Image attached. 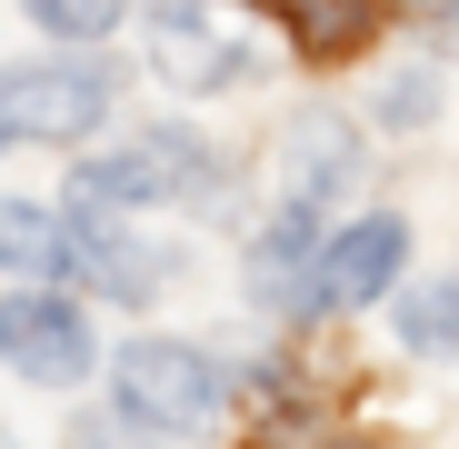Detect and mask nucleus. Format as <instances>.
Returning <instances> with one entry per match:
<instances>
[{"mask_svg":"<svg viewBox=\"0 0 459 449\" xmlns=\"http://www.w3.org/2000/svg\"><path fill=\"white\" fill-rule=\"evenodd\" d=\"M21 11H30L40 30H60V40H100V30L120 21V0H21Z\"/></svg>","mask_w":459,"mask_h":449,"instance_id":"nucleus-12","label":"nucleus"},{"mask_svg":"<svg viewBox=\"0 0 459 449\" xmlns=\"http://www.w3.org/2000/svg\"><path fill=\"white\" fill-rule=\"evenodd\" d=\"M81 270H91L110 299H160L170 250H140V240H120V230H91V240H81Z\"/></svg>","mask_w":459,"mask_h":449,"instance_id":"nucleus-9","label":"nucleus"},{"mask_svg":"<svg viewBox=\"0 0 459 449\" xmlns=\"http://www.w3.org/2000/svg\"><path fill=\"white\" fill-rule=\"evenodd\" d=\"M400 340L410 350H459V289L449 280H429V289L400 299Z\"/></svg>","mask_w":459,"mask_h":449,"instance_id":"nucleus-11","label":"nucleus"},{"mask_svg":"<svg viewBox=\"0 0 459 449\" xmlns=\"http://www.w3.org/2000/svg\"><path fill=\"white\" fill-rule=\"evenodd\" d=\"M110 390H120V419L130 429H210L220 419V369L190 350V340H140L110 359Z\"/></svg>","mask_w":459,"mask_h":449,"instance_id":"nucleus-1","label":"nucleus"},{"mask_svg":"<svg viewBox=\"0 0 459 449\" xmlns=\"http://www.w3.org/2000/svg\"><path fill=\"white\" fill-rule=\"evenodd\" d=\"M110 120V70L91 60H40L0 81V140H81Z\"/></svg>","mask_w":459,"mask_h":449,"instance_id":"nucleus-3","label":"nucleus"},{"mask_svg":"<svg viewBox=\"0 0 459 449\" xmlns=\"http://www.w3.org/2000/svg\"><path fill=\"white\" fill-rule=\"evenodd\" d=\"M60 260H70L60 210H50V200H0V270H11V280H40V270H60Z\"/></svg>","mask_w":459,"mask_h":449,"instance_id":"nucleus-8","label":"nucleus"},{"mask_svg":"<svg viewBox=\"0 0 459 449\" xmlns=\"http://www.w3.org/2000/svg\"><path fill=\"white\" fill-rule=\"evenodd\" d=\"M0 359L21 380H40V390H70L91 369V320L70 299H50V289H21V299H0Z\"/></svg>","mask_w":459,"mask_h":449,"instance_id":"nucleus-4","label":"nucleus"},{"mask_svg":"<svg viewBox=\"0 0 459 449\" xmlns=\"http://www.w3.org/2000/svg\"><path fill=\"white\" fill-rule=\"evenodd\" d=\"M190 180H210V150L190 130H140V140H120V150H100V160L70 170V200L81 210H160Z\"/></svg>","mask_w":459,"mask_h":449,"instance_id":"nucleus-2","label":"nucleus"},{"mask_svg":"<svg viewBox=\"0 0 459 449\" xmlns=\"http://www.w3.org/2000/svg\"><path fill=\"white\" fill-rule=\"evenodd\" d=\"M420 110H439V70H400V81H390V100H379V120H420Z\"/></svg>","mask_w":459,"mask_h":449,"instance_id":"nucleus-13","label":"nucleus"},{"mask_svg":"<svg viewBox=\"0 0 459 449\" xmlns=\"http://www.w3.org/2000/svg\"><path fill=\"white\" fill-rule=\"evenodd\" d=\"M350 180H359V140H350V120L310 110V120L290 130V150H280V210L330 220V200H350Z\"/></svg>","mask_w":459,"mask_h":449,"instance_id":"nucleus-6","label":"nucleus"},{"mask_svg":"<svg viewBox=\"0 0 459 449\" xmlns=\"http://www.w3.org/2000/svg\"><path fill=\"white\" fill-rule=\"evenodd\" d=\"M280 21H290V40L310 50V60H340V50H350V30H359L350 0H280Z\"/></svg>","mask_w":459,"mask_h":449,"instance_id":"nucleus-10","label":"nucleus"},{"mask_svg":"<svg viewBox=\"0 0 459 449\" xmlns=\"http://www.w3.org/2000/svg\"><path fill=\"white\" fill-rule=\"evenodd\" d=\"M400 260H410V230L390 210H369V220H350V230L310 260V299H299V310H359V299H379L400 280Z\"/></svg>","mask_w":459,"mask_h":449,"instance_id":"nucleus-5","label":"nucleus"},{"mask_svg":"<svg viewBox=\"0 0 459 449\" xmlns=\"http://www.w3.org/2000/svg\"><path fill=\"white\" fill-rule=\"evenodd\" d=\"M150 60H160V81H180V91H220V81H240V50H230L190 0H160L150 11Z\"/></svg>","mask_w":459,"mask_h":449,"instance_id":"nucleus-7","label":"nucleus"}]
</instances>
